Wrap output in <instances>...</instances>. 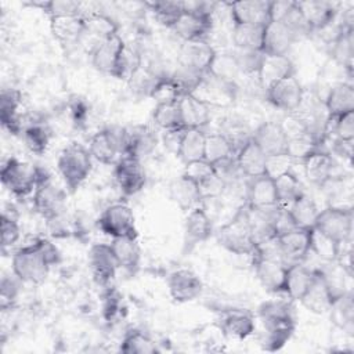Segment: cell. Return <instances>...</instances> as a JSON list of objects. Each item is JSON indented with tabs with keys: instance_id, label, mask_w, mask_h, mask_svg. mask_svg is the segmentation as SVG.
I'll return each instance as SVG.
<instances>
[{
	"instance_id": "obj_1",
	"label": "cell",
	"mask_w": 354,
	"mask_h": 354,
	"mask_svg": "<svg viewBox=\"0 0 354 354\" xmlns=\"http://www.w3.org/2000/svg\"><path fill=\"white\" fill-rule=\"evenodd\" d=\"M59 260L61 253L55 243L47 238H36L12 253L11 270L22 283L40 285Z\"/></svg>"
},
{
	"instance_id": "obj_2",
	"label": "cell",
	"mask_w": 354,
	"mask_h": 354,
	"mask_svg": "<svg viewBox=\"0 0 354 354\" xmlns=\"http://www.w3.org/2000/svg\"><path fill=\"white\" fill-rule=\"evenodd\" d=\"M292 300H267L257 308V317L263 326L261 346L267 351L281 350L292 337L296 321Z\"/></svg>"
},
{
	"instance_id": "obj_3",
	"label": "cell",
	"mask_w": 354,
	"mask_h": 354,
	"mask_svg": "<svg viewBox=\"0 0 354 354\" xmlns=\"http://www.w3.org/2000/svg\"><path fill=\"white\" fill-rule=\"evenodd\" d=\"M185 11L170 28L183 41L207 40L213 28V12L216 3L184 1Z\"/></svg>"
},
{
	"instance_id": "obj_4",
	"label": "cell",
	"mask_w": 354,
	"mask_h": 354,
	"mask_svg": "<svg viewBox=\"0 0 354 354\" xmlns=\"http://www.w3.org/2000/svg\"><path fill=\"white\" fill-rule=\"evenodd\" d=\"M217 242L230 253L252 256L256 250V239L249 218L248 206H242L230 221L223 224L217 234Z\"/></svg>"
},
{
	"instance_id": "obj_5",
	"label": "cell",
	"mask_w": 354,
	"mask_h": 354,
	"mask_svg": "<svg viewBox=\"0 0 354 354\" xmlns=\"http://www.w3.org/2000/svg\"><path fill=\"white\" fill-rule=\"evenodd\" d=\"M57 169L66 191L73 194L90 176L93 169V156L88 148L82 144L72 142L59 152Z\"/></svg>"
},
{
	"instance_id": "obj_6",
	"label": "cell",
	"mask_w": 354,
	"mask_h": 354,
	"mask_svg": "<svg viewBox=\"0 0 354 354\" xmlns=\"http://www.w3.org/2000/svg\"><path fill=\"white\" fill-rule=\"evenodd\" d=\"M46 174L47 171L44 169L15 156H10L0 170L3 185L18 198H25L33 194Z\"/></svg>"
},
{
	"instance_id": "obj_7",
	"label": "cell",
	"mask_w": 354,
	"mask_h": 354,
	"mask_svg": "<svg viewBox=\"0 0 354 354\" xmlns=\"http://www.w3.org/2000/svg\"><path fill=\"white\" fill-rule=\"evenodd\" d=\"M353 224L354 216L350 207L326 206L325 209L319 210L313 228L343 245L351 241Z\"/></svg>"
},
{
	"instance_id": "obj_8",
	"label": "cell",
	"mask_w": 354,
	"mask_h": 354,
	"mask_svg": "<svg viewBox=\"0 0 354 354\" xmlns=\"http://www.w3.org/2000/svg\"><path fill=\"white\" fill-rule=\"evenodd\" d=\"M97 227L111 239L138 238L134 213L129 205L122 202L106 206L97 218Z\"/></svg>"
},
{
	"instance_id": "obj_9",
	"label": "cell",
	"mask_w": 354,
	"mask_h": 354,
	"mask_svg": "<svg viewBox=\"0 0 354 354\" xmlns=\"http://www.w3.org/2000/svg\"><path fill=\"white\" fill-rule=\"evenodd\" d=\"M126 43L119 33L98 40L90 51V62L101 73L119 79Z\"/></svg>"
},
{
	"instance_id": "obj_10",
	"label": "cell",
	"mask_w": 354,
	"mask_h": 354,
	"mask_svg": "<svg viewBox=\"0 0 354 354\" xmlns=\"http://www.w3.org/2000/svg\"><path fill=\"white\" fill-rule=\"evenodd\" d=\"M33 207L47 221L66 210V191L57 187L48 173L40 180L33 192Z\"/></svg>"
},
{
	"instance_id": "obj_11",
	"label": "cell",
	"mask_w": 354,
	"mask_h": 354,
	"mask_svg": "<svg viewBox=\"0 0 354 354\" xmlns=\"http://www.w3.org/2000/svg\"><path fill=\"white\" fill-rule=\"evenodd\" d=\"M264 95L267 102L274 108L293 113L301 106L304 100V90L297 76L293 75L268 86L264 90Z\"/></svg>"
},
{
	"instance_id": "obj_12",
	"label": "cell",
	"mask_w": 354,
	"mask_h": 354,
	"mask_svg": "<svg viewBox=\"0 0 354 354\" xmlns=\"http://www.w3.org/2000/svg\"><path fill=\"white\" fill-rule=\"evenodd\" d=\"M124 127L102 129L94 133L88 142V151L97 162L102 165H115L123 155Z\"/></svg>"
},
{
	"instance_id": "obj_13",
	"label": "cell",
	"mask_w": 354,
	"mask_h": 354,
	"mask_svg": "<svg viewBox=\"0 0 354 354\" xmlns=\"http://www.w3.org/2000/svg\"><path fill=\"white\" fill-rule=\"evenodd\" d=\"M250 257H252L254 274L260 285L272 295H281V293L283 295L289 264H286L279 259L267 257L256 252Z\"/></svg>"
},
{
	"instance_id": "obj_14",
	"label": "cell",
	"mask_w": 354,
	"mask_h": 354,
	"mask_svg": "<svg viewBox=\"0 0 354 354\" xmlns=\"http://www.w3.org/2000/svg\"><path fill=\"white\" fill-rule=\"evenodd\" d=\"M311 230L295 227L275 236L281 256L286 264L301 263L311 254Z\"/></svg>"
},
{
	"instance_id": "obj_15",
	"label": "cell",
	"mask_w": 354,
	"mask_h": 354,
	"mask_svg": "<svg viewBox=\"0 0 354 354\" xmlns=\"http://www.w3.org/2000/svg\"><path fill=\"white\" fill-rule=\"evenodd\" d=\"M113 176L120 192L124 196L138 194L147 183V174L141 160L131 156H120L118 159L115 163Z\"/></svg>"
},
{
	"instance_id": "obj_16",
	"label": "cell",
	"mask_w": 354,
	"mask_h": 354,
	"mask_svg": "<svg viewBox=\"0 0 354 354\" xmlns=\"http://www.w3.org/2000/svg\"><path fill=\"white\" fill-rule=\"evenodd\" d=\"M87 261L94 281L101 286H106L119 270L111 243L91 245V248L88 249Z\"/></svg>"
},
{
	"instance_id": "obj_17",
	"label": "cell",
	"mask_w": 354,
	"mask_h": 354,
	"mask_svg": "<svg viewBox=\"0 0 354 354\" xmlns=\"http://www.w3.org/2000/svg\"><path fill=\"white\" fill-rule=\"evenodd\" d=\"M214 54L216 50L207 40L183 41L177 55V65L206 75Z\"/></svg>"
},
{
	"instance_id": "obj_18",
	"label": "cell",
	"mask_w": 354,
	"mask_h": 354,
	"mask_svg": "<svg viewBox=\"0 0 354 354\" xmlns=\"http://www.w3.org/2000/svg\"><path fill=\"white\" fill-rule=\"evenodd\" d=\"M253 141L268 156L288 155L289 138L281 122H263L252 133Z\"/></svg>"
},
{
	"instance_id": "obj_19",
	"label": "cell",
	"mask_w": 354,
	"mask_h": 354,
	"mask_svg": "<svg viewBox=\"0 0 354 354\" xmlns=\"http://www.w3.org/2000/svg\"><path fill=\"white\" fill-rule=\"evenodd\" d=\"M167 289L176 303H188L201 296L203 290L202 279L191 270L180 268L169 274Z\"/></svg>"
},
{
	"instance_id": "obj_20",
	"label": "cell",
	"mask_w": 354,
	"mask_h": 354,
	"mask_svg": "<svg viewBox=\"0 0 354 354\" xmlns=\"http://www.w3.org/2000/svg\"><path fill=\"white\" fill-rule=\"evenodd\" d=\"M297 7L307 24L310 33L324 32L336 22L337 7L330 1L322 0H310V1H297Z\"/></svg>"
},
{
	"instance_id": "obj_21",
	"label": "cell",
	"mask_w": 354,
	"mask_h": 354,
	"mask_svg": "<svg viewBox=\"0 0 354 354\" xmlns=\"http://www.w3.org/2000/svg\"><path fill=\"white\" fill-rule=\"evenodd\" d=\"M297 39V35L285 22L270 21L264 26L261 53L268 55H288Z\"/></svg>"
},
{
	"instance_id": "obj_22",
	"label": "cell",
	"mask_w": 354,
	"mask_h": 354,
	"mask_svg": "<svg viewBox=\"0 0 354 354\" xmlns=\"http://www.w3.org/2000/svg\"><path fill=\"white\" fill-rule=\"evenodd\" d=\"M234 24L266 26L270 22V1L267 0H243L225 3Z\"/></svg>"
},
{
	"instance_id": "obj_23",
	"label": "cell",
	"mask_w": 354,
	"mask_h": 354,
	"mask_svg": "<svg viewBox=\"0 0 354 354\" xmlns=\"http://www.w3.org/2000/svg\"><path fill=\"white\" fill-rule=\"evenodd\" d=\"M156 142L158 137L149 126L137 124L133 127H124V145L122 156H131L141 160L155 149Z\"/></svg>"
},
{
	"instance_id": "obj_24",
	"label": "cell",
	"mask_w": 354,
	"mask_h": 354,
	"mask_svg": "<svg viewBox=\"0 0 354 354\" xmlns=\"http://www.w3.org/2000/svg\"><path fill=\"white\" fill-rule=\"evenodd\" d=\"M296 75V66L289 55H268L263 54L256 77L263 90L272 83Z\"/></svg>"
},
{
	"instance_id": "obj_25",
	"label": "cell",
	"mask_w": 354,
	"mask_h": 354,
	"mask_svg": "<svg viewBox=\"0 0 354 354\" xmlns=\"http://www.w3.org/2000/svg\"><path fill=\"white\" fill-rule=\"evenodd\" d=\"M213 235V223L202 206L188 210L184 221V249L189 250Z\"/></svg>"
},
{
	"instance_id": "obj_26",
	"label": "cell",
	"mask_w": 354,
	"mask_h": 354,
	"mask_svg": "<svg viewBox=\"0 0 354 354\" xmlns=\"http://www.w3.org/2000/svg\"><path fill=\"white\" fill-rule=\"evenodd\" d=\"M22 106V94L17 88H1L0 94V120L3 129L10 134H22L24 126L21 122L19 109Z\"/></svg>"
},
{
	"instance_id": "obj_27",
	"label": "cell",
	"mask_w": 354,
	"mask_h": 354,
	"mask_svg": "<svg viewBox=\"0 0 354 354\" xmlns=\"http://www.w3.org/2000/svg\"><path fill=\"white\" fill-rule=\"evenodd\" d=\"M235 162L239 173L248 178L266 174L267 155L259 148L252 137L239 147L235 153Z\"/></svg>"
},
{
	"instance_id": "obj_28",
	"label": "cell",
	"mask_w": 354,
	"mask_h": 354,
	"mask_svg": "<svg viewBox=\"0 0 354 354\" xmlns=\"http://www.w3.org/2000/svg\"><path fill=\"white\" fill-rule=\"evenodd\" d=\"M192 94L206 102L209 106L225 105L235 98V83L218 80L206 73L202 83Z\"/></svg>"
},
{
	"instance_id": "obj_29",
	"label": "cell",
	"mask_w": 354,
	"mask_h": 354,
	"mask_svg": "<svg viewBox=\"0 0 354 354\" xmlns=\"http://www.w3.org/2000/svg\"><path fill=\"white\" fill-rule=\"evenodd\" d=\"M301 165L304 174L311 184L322 187L330 181L335 169V160L332 153L324 149H318L304 158L301 160Z\"/></svg>"
},
{
	"instance_id": "obj_30",
	"label": "cell",
	"mask_w": 354,
	"mask_h": 354,
	"mask_svg": "<svg viewBox=\"0 0 354 354\" xmlns=\"http://www.w3.org/2000/svg\"><path fill=\"white\" fill-rule=\"evenodd\" d=\"M50 29L57 41L64 46L76 44L86 35L83 15H64L50 18Z\"/></svg>"
},
{
	"instance_id": "obj_31",
	"label": "cell",
	"mask_w": 354,
	"mask_h": 354,
	"mask_svg": "<svg viewBox=\"0 0 354 354\" xmlns=\"http://www.w3.org/2000/svg\"><path fill=\"white\" fill-rule=\"evenodd\" d=\"M246 205L249 207H268L279 205L274 178L268 174L249 178L246 188Z\"/></svg>"
},
{
	"instance_id": "obj_32",
	"label": "cell",
	"mask_w": 354,
	"mask_h": 354,
	"mask_svg": "<svg viewBox=\"0 0 354 354\" xmlns=\"http://www.w3.org/2000/svg\"><path fill=\"white\" fill-rule=\"evenodd\" d=\"M181 122L185 129H202L209 124L212 119L210 106L195 97L194 94H184L178 100Z\"/></svg>"
},
{
	"instance_id": "obj_33",
	"label": "cell",
	"mask_w": 354,
	"mask_h": 354,
	"mask_svg": "<svg viewBox=\"0 0 354 354\" xmlns=\"http://www.w3.org/2000/svg\"><path fill=\"white\" fill-rule=\"evenodd\" d=\"M333 299L335 295L332 293L329 285L326 283L321 268H318V274L314 282L299 300V303L314 314H325L329 311Z\"/></svg>"
},
{
	"instance_id": "obj_34",
	"label": "cell",
	"mask_w": 354,
	"mask_h": 354,
	"mask_svg": "<svg viewBox=\"0 0 354 354\" xmlns=\"http://www.w3.org/2000/svg\"><path fill=\"white\" fill-rule=\"evenodd\" d=\"M317 274L318 268H310L304 266L303 261L289 264L283 295H286L292 301H299L314 282Z\"/></svg>"
},
{
	"instance_id": "obj_35",
	"label": "cell",
	"mask_w": 354,
	"mask_h": 354,
	"mask_svg": "<svg viewBox=\"0 0 354 354\" xmlns=\"http://www.w3.org/2000/svg\"><path fill=\"white\" fill-rule=\"evenodd\" d=\"M325 111L329 119L354 112V87L348 82L333 84L325 97Z\"/></svg>"
},
{
	"instance_id": "obj_36",
	"label": "cell",
	"mask_w": 354,
	"mask_h": 354,
	"mask_svg": "<svg viewBox=\"0 0 354 354\" xmlns=\"http://www.w3.org/2000/svg\"><path fill=\"white\" fill-rule=\"evenodd\" d=\"M220 328L227 337L243 340L254 332L256 324L252 314L242 310H230L223 314Z\"/></svg>"
},
{
	"instance_id": "obj_37",
	"label": "cell",
	"mask_w": 354,
	"mask_h": 354,
	"mask_svg": "<svg viewBox=\"0 0 354 354\" xmlns=\"http://www.w3.org/2000/svg\"><path fill=\"white\" fill-rule=\"evenodd\" d=\"M329 44L332 59L351 75L354 62V28H344L340 25V30Z\"/></svg>"
},
{
	"instance_id": "obj_38",
	"label": "cell",
	"mask_w": 354,
	"mask_h": 354,
	"mask_svg": "<svg viewBox=\"0 0 354 354\" xmlns=\"http://www.w3.org/2000/svg\"><path fill=\"white\" fill-rule=\"evenodd\" d=\"M111 248L115 253L119 268L134 274L140 268L141 250L137 238H113Z\"/></svg>"
},
{
	"instance_id": "obj_39",
	"label": "cell",
	"mask_w": 354,
	"mask_h": 354,
	"mask_svg": "<svg viewBox=\"0 0 354 354\" xmlns=\"http://www.w3.org/2000/svg\"><path fill=\"white\" fill-rule=\"evenodd\" d=\"M332 324L340 330L353 335L354 330V301L351 290L336 296L328 311Z\"/></svg>"
},
{
	"instance_id": "obj_40",
	"label": "cell",
	"mask_w": 354,
	"mask_h": 354,
	"mask_svg": "<svg viewBox=\"0 0 354 354\" xmlns=\"http://www.w3.org/2000/svg\"><path fill=\"white\" fill-rule=\"evenodd\" d=\"M236 149L234 144L223 133L206 134L203 159L212 165H220L230 159H234Z\"/></svg>"
},
{
	"instance_id": "obj_41",
	"label": "cell",
	"mask_w": 354,
	"mask_h": 354,
	"mask_svg": "<svg viewBox=\"0 0 354 354\" xmlns=\"http://www.w3.org/2000/svg\"><path fill=\"white\" fill-rule=\"evenodd\" d=\"M170 195H171V199L183 210H191L199 206L201 199H203L201 187L183 174L171 183Z\"/></svg>"
},
{
	"instance_id": "obj_42",
	"label": "cell",
	"mask_w": 354,
	"mask_h": 354,
	"mask_svg": "<svg viewBox=\"0 0 354 354\" xmlns=\"http://www.w3.org/2000/svg\"><path fill=\"white\" fill-rule=\"evenodd\" d=\"M264 26L234 24L231 39L235 50L241 51H261Z\"/></svg>"
},
{
	"instance_id": "obj_43",
	"label": "cell",
	"mask_w": 354,
	"mask_h": 354,
	"mask_svg": "<svg viewBox=\"0 0 354 354\" xmlns=\"http://www.w3.org/2000/svg\"><path fill=\"white\" fill-rule=\"evenodd\" d=\"M285 207L289 216L292 217L295 225L300 228H313L315 218L319 213V209L315 205V202L306 194H301Z\"/></svg>"
},
{
	"instance_id": "obj_44",
	"label": "cell",
	"mask_w": 354,
	"mask_h": 354,
	"mask_svg": "<svg viewBox=\"0 0 354 354\" xmlns=\"http://www.w3.org/2000/svg\"><path fill=\"white\" fill-rule=\"evenodd\" d=\"M205 140L206 133L202 129H185L177 152V158L183 162V165L203 159Z\"/></svg>"
},
{
	"instance_id": "obj_45",
	"label": "cell",
	"mask_w": 354,
	"mask_h": 354,
	"mask_svg": "<svg viewBox=\"0 0 354 354\" xmlns=\"http://www.w3.org/2000/svg\"><path fill=\"white\" fill-rule=\"evenodd\" d=\"M207 75H210L218 80L235 83V79L241 75V69H239L235 53L216 50V54L209 66Z\"/></svg>"
},
{
	"instance_id": "obj_46",
	"label": "cell",
	"mask_w": 354,
	"mask_h": 354,
	"mask_svg": "<svg viewBox=\"0 0 354 354\" xmlns=\"http://www.w3.org/2000/svg\"><path fill=\"white\" fill-rule=\"evenodd\" d=\"M119 351L124 354H153L158 353L155 340L140 329H129L119 344Z\"/></svg>"
},
{
	"instance_id": "obj_47",
	"label": "cell",
	"mask_w": 354,
	"mask_h": 354,
	"mask_svg": "<svg viewBox=\"0 0 354 354\" xmlns=\"http://www.w3.org/2000/svg\"><path fill=\"white\" fill-rule=\"evenodd\" d=\"M83 17L86 22V33L95 36L98 40L119 33V26L116 21L102 11H91L88 14H84Z\"/></svg>"
},
{
	"instance_id": "obj_48",
	"label": "cell",
	"mask_w": 354,
	"mask_h": 354,
	"mask_svg": "<svg viewBox=\"0 0 354 354\" xmlns=\"http://www.w3.org/2000/svg\"><path fill=\"white\" fill-rule=\"evenodd\" d=\"M274 183H275L278 202L282 206L289 205L297 196L304 194V191L301 188V183L297 178V176L292 171V169L279 174V176H277L274 178Z\"/></svg>"
},
{
	"instance_id": "obj_49",
	"label": "cell",
	"mask_w": 354,
	"mask_h": 354,
	"mask_svg": "<svg viewBox=\"0 0 354 354\" xmlns=\"http://www.w3.org/2000/svg\"><path fill=\"white\" fill-rule=\"evenodd\" d=\"M144 6L153 14V17L166 28H171L178 17L185 11L184 1H147Z\"/></svg>"
},
{
	"instance_id": "obj_50",
	"label": "cell",
	"mask_w": 354,
	"mask_h": 354,
	"mask_svg": "<svg viewBox=\"0 0 354 354\" xmlns=\"http://www.w3.org/2000/svg\"><path fill=\"white\" fill-rule=\"evenodd\" d=\"M29 4L47 14L48 18L64 15H82L83 12V3L72 0H37L30 1Z\"/></svg>"
},
{
	"instance_id": "obj_51",
	"label": "cell",
	"mask_w": 354,
	"mask_h": 354,
	"mask_svg": "<svg viewBox=\"0 0 354 354\" xmlns=\"http://www.w3.org/2000/svg\"><path fill=\"white\" fill-rule=\"evenodd\" d=\"M26 148L35 155H43L50 144V131L41 123H30L22 131Z\"/></svg>"
},
{
	"instance_id": "obj_52",
	"label": "cell",
	"mask_w": 354,
	"mask_h": 354,
	"mask_svg": "<svg viewBox=\"0 0 354 354\" xmlns=\"http://www.w3.org/2000/svg\"><path fill=\"white\" fill-rule=\"evenodd\" d=\"M152 122L158 126L162 131L170 129L184 127L181 122V113L178 101L170 104H158L152 111Z\"/></svg>"
},
{
	"instance_id": "obj_53",
	"label": "cell",
	"mask_w": 354,
	"mask_h": 354,
	"mask_svg": "<svg viewBox=\"0 0 354 354\" xmlns=\"http://www.w3.org/2000/svg\"><path fill=\"white\" fill-rule=\"evenodd\" d=\"M183 95L181 88L171 76H160L149 93V98L155 102V105L177 102Z\"/></svg>"
},
{
	"instance_id": "obj_54",
	"label": "cell",
	"mask_w": 354,
	"mask_h": 354,
	"mask_svg": "<svg viewBox=\"0 0 354 354\" xmlns=\"http://www.w3.org/2000/svg\"><path fill=\"white\" fill-rule=\"evenodd\" d=\"M342 245L333 239L322 235L317 230H311V249L310 253L315 254L326 263H335L339 257Z\"/></svg>"
},
{
	"instance_id": "obj_55",
	"label": "cell",
	"mask_w": 354,
	"mask_h": 354,
	"mask_svg": "<svg viewBox=\"0 0 354 354\" xmlns=\"http://www.w3.org/2000/svg\"><path fill=\"white\" fill-rule=\"evenodd\" d=\"M181 174L189 178L191 181H194L195 184H198L199 187H202L206 183L212 181L217 176V171L214 165H212L210 162L205 159H198V160L185 163Z\"/></svg>"
},
{
	"instance_id": "obj_56",
	"label": "cell",
	"mask_w": 354,
	"mask_h": 354,
	"mask_svg": "<svg viewBox=\"0 0 354 354\" xmlns=\"http://www.w3.org/2000/svg\"><path fill=\"white\" fill-rule=\"evenodd\" d=\"M21 281L12 274V277L3 275L0 282V308L1 311L11 310L18 300Z\"/></svg>"
},
{
	"instance_id": "obj_57",
	"label": "cell",
	"mask_w": 354,
	"mask_h": 354,
	"mask_svg": "<svg viewBox=\"0 0 354 354\" xmlns=\"http://www.w3.org/2000/svg\"><path fill=\"white\" fill-rule=\"evenodd\" d=\"M160 76H156L155 73H152L149 69L144 68L142 65H140L133 73L131 76L129 77V84L131 87L133 91L136 93H140L142 95H147L149 97V93L153 87V84L156 83V80L159 79Z\"/></svg>"
},
{
	"instance_id": "obj_58",
	"label": "cell",
	"mask_w": 354,
	"mask_h": 354,
	"mask_svg": "<svg viewBox=\"0 0 354 354\" xmlns=\"http://www.w3.org/2000/svg\"><path fill=\"white\" fill-rule=\"evenodd\" d=\"M0 224H1V248L4 250L6 248H11L19 241L21 228L17 218L12 214H7L6 212L1 213Z\"/></svg>"
},
{
	"instance_id": "obj_59",
	"label": "cell",
	"mask_w": 354,
	"mask_h": 354,
	"mask_svg": "<svg viewBox=\"0 0 354 354\" xmlns=\"http://www.w3.org/2000/svg\"><path fill=\"white\" fill-rule=\"evenodd\" d=\"M328 123H332V133L335 134V138L354 140V112H348L333 119L328 118Z\"/></svg>"
},
{
	"instance_id": "obj_60",
	"label": "cell",
	"mask_w": 354,
	"mask_h": 354,
	"mask_svg": "<svg viewBox=\"0 0 354 354\" xmlns=\"http://www.w3.org/2000/svg\"><path fill=\"white\" fill-rule=\"evenodd\" d=\"M238 59V65L241 69V75H254L257 73L263 53L261 51H241L235 50L234 51Z\"/></svg>"
},
{
	"instance_id": "obj_61",
	"label": "cell",
	"mask_w": 354,
	"mask_h": 354,
	"mask_svg": "<svg viewBox=\"0 0 354 354\" xmlns=\"http://www.w3.org/2000/svg\"><path fill=\"white\" fill-rule=\"evenodd\" d=\"M292 159L288 155H279V156H268L267 158V167H266V174L270 177L275 178L277 176L290 170Z\"/></svg>"
},
{
	"instance_id": "obj_62",
	"label": "cell",
	"mask_w": 354,
	"mask_h": 354,
	"mask_svg": "<svg viewBox=\"0 0 354 354\" xmlns=\"http://www.w3.org/2000/svg\"><path fill=\"white\" fill-rule=\"evenodd\" d=\"M185 127H178V129H170V130H163L162 133V142L163 147L173 155L177 156L183 136H184Z\"/></svg>"
},
{
	"instance_id": "obj_63",
	"label": "cell",
	"mask_w": 354,
	"mask_h": 354,
	"mask_svg": "<svg viewBox=\"0 0 354 354\" xmlns=\"http://www.w3.org/2000/svg\"><path fill=\"white\" fill-rule=\"evenodd\" d=\"M120 295L113 290V289H108L106 293L104 295V304H102V310H104V317L109 321L112 319L120 308Z\"/></svg>"
},
{
	"instance_id": "obj_64",
	"label": "cell",
	"mask_w": 354,
	"mask_h": 354,
	"mask_svg": "<svg viewBox=\"0 0 354 354\" xmlns=\"http://www.w3.org/2000/svg\"><path fill=\"white\" fill-rule=\"evenodd\" d=\"M353 142L354 140H342V138H335L333 140V152L339 155L343 159L351 160L353 158Z\"/></svg>"
}]
</instances>
